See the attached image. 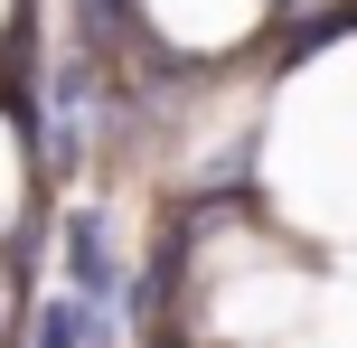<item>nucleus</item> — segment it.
<instances>
[{
  "label": "nucleus",
  "instance_id": "1",
  "mask_svg": "<svg viewBox=\"0 0 357 348\" xmlns=\"http://www.w3.org/2000/svg\"><path fill=\"white\" fill-rule=\"evenodd\" d=\"M282 188L320 226H357V47L320 66L282 113Z\"/></svg>",
  "mask_w": 357,
  "mask_h": 348
},
{
  "label": "nucleus",
  "instance_id": "2",
  "mask_svg": "<svg viewBox=\"0 0 357 348\" xmlns=\"http://www.w3.org/2000/svg\"><path fill=\"white\" fill-rule=\"evenodd\" d=\"M151 10H160V29L188 38V47H235L264 0H151Z\"/></svg>",
  "mask_w": 357,
  "mask_h": 348
},
{
  "label": "nucleus",
  "instance_id": "3",
  "mask_svg": "<svg viewBox=\"0 0 357 348\" xmlns=\"http://www.w3.org/2000/svg\"><path fill=\"white\" fill-rule=\"evenodd\" d=\"M0 217H10V142H0Z\"/></svg>",
  "mask_w": 357,
  "mask_h": 348
}]
</instances>
